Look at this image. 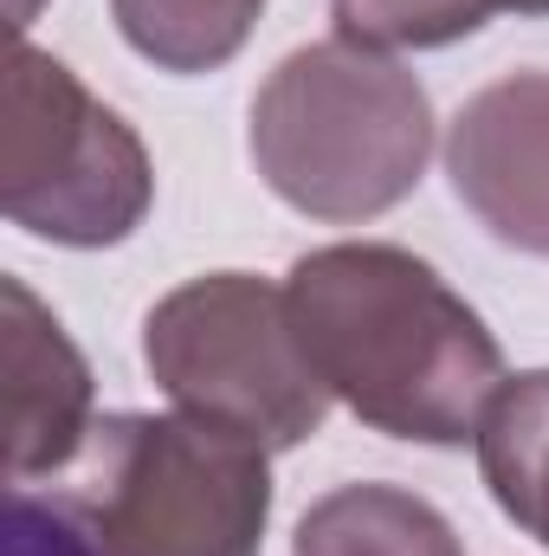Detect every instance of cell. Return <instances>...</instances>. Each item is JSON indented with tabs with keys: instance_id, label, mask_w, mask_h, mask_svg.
<instances>
[{
	"instance_id": "1",
	"label": "cell",
	"mask_w": 549,
	"mask_h": 556,
	"mask_svg": "<svg viewBox=\"0 0 549 556\" xmlns=\"http://www.w3.org/2000/svg\"><path fill=\"white\" fill-rule=\"evenodd\" d=\"M284 298L323 389L388 440L465 446L511 382L485 317L408 247H317L291 266Z\"/></svg>"
},
{
	"instance_id": "2",
	"label": "cell",
	"mask_w": 549,
	"mask_h": 556,
	"mask_svg": "<svg viewBox=\"0 0 549 556\" xmlns=\"http://www.w3.org/2000/svg\"><path fill=\"white\" fill-rule=\"evenodd\" d=\"M433 155V98L401 59L317 39L253 98V162L284 207L349 227L401 207Z\"/></svg>"
},
{
	"instance_id": "3",
	"label": "cell",
	"mask_w": 549,
	"mask_h": 556,
	"mask_svg": "<svg viewBox=\"0 0 549 556\" xmlns=\"http://www.w3.org/2000/svg\"><path fill=\"white\" fill-rule=\"evenodd\" d=\"M52 479L104 556H259L272 518L266 446L194 415H104Z\"/></svg>"
},
{
	"instance_id": "4",
	"label": "cell",
	"mask_w": 549,
	"mask_h": 556,
	"mask_svg": "<svg viewBox=\"0 0 549 556\" xmlns=\"http://www.w3.org/2000/svg\"><path fill=\"white\" fill-rule=\"evenodd\" d=\"M142 363L175 415L233 427L266 453H291L330 420V389L304 356L284 285L207 273L155 298L142 317Z\"/></svg>"
},
{
	"instance_id": "5",
	"label": "cell",
	"mask_w": 549,
	"mask_h": 556,
	"mask_svg": "<svg viewBox=\"0 0 549 556\" xmlns=\"http://www.w3.org/2000/svg\"><path fill=\"white\" fill-rule=\"evenodd\" d=\"M155 201L142 137L78 85V72L39 46H13L7 65V155L0 207L13 227L52 247H117Z\"/></svg>"
},
{
	"instance_id": "6",
	"label": "cell",
	"mask_w": 549,
	"mask_h": 556,
	"mask_svg": "<svg viewBox=\"0 0 549 556\" xmlns=\"http://www.w3.org/2000/svg\"><path fill=\"white\" fill-rule=\"evenodd\" d=\"M446 175L498 247L549 260V72L472 91L446 130Z\"/></svg>"
},
{
	"instance_id": "7",
	"label": "cell",
	"mask_w": 549,
	"mask_h": 556,
	"mask_svg": "<svg viewBox=\"0 0 549 556\" xmlns=\"http://www.w3.org/2000/svg\"><path fill=\"white\" fill-rule=\"evenodd\" d=\"M0 356H7V479H59L91 440V363L65 337V324L26 291V278H0Z\"/></svg>"
},
{
	"instance_id": "8",
	"label": "cell",
	"mask_w": 549,
	"mask_h": 556,
	"mask_svg": "<svg viewBox=\"0 0 549 556\" xmlns=\"http://www.w3.org/2000/svg\"><path fill=\"white\" fill-rule=\"evenodd\" d=\"M291 556H465L459 531L446 525L439 505H426L408 485H336L323 492L304 518Z\"/></svg>"
},
{
	"instance_id": "9",
	"label": "cell",
	"mask_w": 549,
	"mask_h": 556,
	"mask_svg": "<svg viewBox=\"0 0 549 556\" xmlns=\"http://www.w3.org/2000/svg\"><path fill=\"white\" fill-rule=\"evenodd\" d=\"M478 472L498 511L549 551V369H524L498 389L478 427Z\"/></svg>"
},
{
	"instance_id": "10",
	"label": "cell",
	"mask_w": 549,
	"mask_h": 556,
	"mask_svg": "<svg viewBox=\"0 0 549 556\" xmlns=\"http://www.w3.org/2000/svg\"><path fill=\"white\" fill-rule=\"evenodd\" d=\"M111 13L137 59L175 78H201L240 59L266 0H111Z\"/></svg>"
},
{
	"instance_id": "11",
	"label": "cell",
	"mask_w": 549,
	"mask_h": 556,
	"mask_svg": "<svg viewBox=\"0 0 549 556\" xmlns=\"http://www.w3.org/2000/svg\"><path fill=\"white\" fill-rule=\"evenodd\" d=\"M336 39L375 46V52H433L452 39H472L491 13L478 0H330Z\"/></svg>"
},
{
	"instance_id": "12",
	"label": "cell",
	"mask_w": 549,
	"mask_h": 556,
	"mask_svg": "<svg viewBox=\"0 0 549 556\" xmlns=\"http://www.w3.org/2000/svg\"><path fill=\"white\" fill-rule=\"evenodd\" d=\"M7 556H104V544L59 485L52 492L13 485V498H7Z\"/></svg>"
},
{
	"instance_id": "13",
	"label": "cell",
	"mask_w": 549,
	"mask_h": 556,
	"mask_svg": "<svg viewBox=\"0 0 549 556\" xmlns=\"http://www.w3.org/2000/svg\"><path fill=\"white\" fill-rule=\"evenodd\" d=\"M485 13H518V20H549V0H478Z\"/></svg>"
},
{
	"instance_id": "14",
	"label": "cell",
	"mask_w": 549,
	"mask_h": 556,
	"mask_svg": "<svg viewBox=\"0 0 549 556\" xmlns=\"http://www.w3.org/2000/svg\"><path fill=\"white\" fill-rule=\"evenodd\" d=\"M26 20H33V0H13V26L26 33Z\"/></svg>"
}]
</instances>
